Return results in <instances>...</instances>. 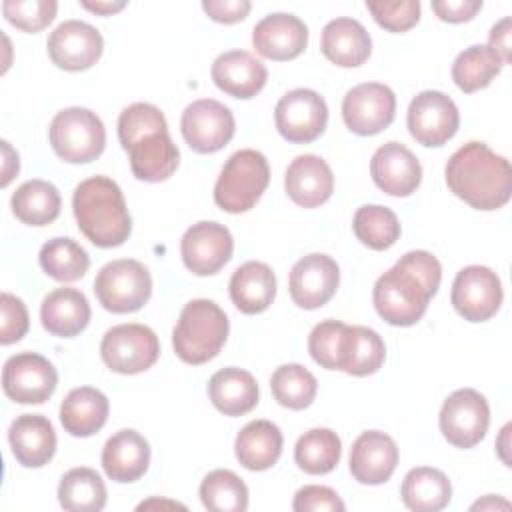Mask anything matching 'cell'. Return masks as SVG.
I'll return each instance as SVG.
<instances>
[{
	"label": "cell",
	"mask_w": 512,
	"mask_h": 512,
	"mask_svg": "<svg viewBox=\"0 0 512 512\" xmlns=\"http://www.w3.org/2000/svg\"><path fill=\"white\" fill-rule=\"evenodd\" d=\"M446 184L476 210H498L512 196V166L484 142L460 146L446 162Z\"/></svg>",
	"instance_id": "cell-1"
},
{
	"label": "cell",
	"mask_w": 512,
	"mask_h": 512,
	"mask_svg": "<svg viewBox=\"0 0 512 512\" xmlns=\"http://www.w3.org/2000/svg\"><path fill=\"white\" fill-rule=\"evenodd\" d=\"M80 232L98 248H114L128 240L132 220L120 186L108 176L82 180L72 196Z\"/></svg>",
	"instance_id": "cell-2"
},
{
	"label": "cell",
	"mask_w": 512,
	"mask_h": 512,
	"mask_svg": "<svg viewBox=\"0 0 512 512\" xmlns=\"http://www.w3.org/2000/svg\"><path fill=\"white\" fill-rule=\"evenodd\" d=\"M228 330V316L216 302L206 298L190 300L184 304L172 332L174 352L186 364H204L218 356Z\"/></svg>",
	"instance_id": "cell-3"
},
{
	"label": "cell",
	"mask_w": 512,
	"mask_h": 512,
	"mask_svg": "<svg viewBox=\"0 0 512 512\" xmlns=\"http://www.w3.org/2000/svg\"><path fill=\"white\" fill-rule=\"evenodd\" d=\"M270 182V166L262 152L244 148L234 152L220 170L214 186V202L230 214L248 212Z\"/></svg>",
	"instance_id": "cell-4"
},
{
	"label": "cell",
	"mask_w": 512,
	"mask_h": 512,
	"mask_svg": "<svg viewBox=\"0 0 512 512\" xmlns=\"http://www.w3.org/2000/svg\"><path fill=\"white\" fill-rule=\"evenodd\" d=\"M48 138L56 156L70 164L92 162L106 146V130L100 116L82 106L60 110L50 122Z\"/></svg>",
	"instance_id": "cell-5"
},
{
	"label": "cell",
	"mask_w": 512,
	"mask_h": 512,
	"mask_svg": "<svg viewBox=\"0 0 512 512\" xmlns=\"http://www.w3.org/2000/svg\"><path fill=\"white\" fill-rule=\"evenodd\" d=\"M424 284L406 268L394 264L374 284L372 302L378 316L392 326L416 324L430 302Z\"/></svg>",
	"instance_id": "cell-6"
},
{
	"label": "cell",
	"mask_w": 512,
	"mask_h": 512,
	"mask_svg": "<svg viewBox=\"0 0 512 512\" xmlns=\"http://www.w3.org/2000/svg\"><path fill=\"white\" fill-rule=\"evenodd\" d=\"M94 292L108 312H136L152 294V276L142 262L118 258L100 268L94 280Z\"/></svg>",
	"instance_id": "cell-7"
},
{
	"label": "cell",
	"mask_w": 512,
	"mask_h": 512,
	"mask_svg": "<svg viewBox=\"0 0 512 512\" xmlns=\"http://www.w3.org/2000/svg\"><path fill=\"white\" fill-rule=\"evenodd\" d=\"M100 356L112 372L140 374L156 364L160 342L154 330L144 324H118L104 334Z\"/></svg>",
	"instance_id": "cell-8"
},
{
	"label": "cell",
	"mask_w": 512,
	"mask_h": 512,
	"mask_svg": "<svg viewBox=\"0 0 512 512\" xmlns=\"http://www.w3.org/2000/svg\"><path fill=\"white\" fill-rule=\"evenodd\" d=\"M438 420L444 438L452 446L472 448L488 432L490 406L478 390L460 388L444 400Z\"/></svg>",
	"instance_id": "cell-9"
},
{
	"label": "cell",
	"mask_w": 512,
	"mask_h": 512,
	"mask_svg": "<svg viewBox=\"0 0 512 512\" xmlns=\"http://www.w3.org/2000/svg\"><path fill=\"white\" fill-rule=\"evenodd\" d=\"M410 136L428 148L444 146L460 126V114L450 96L440 90H422L408 106Z\"/></svg>",
	"instance_id": "cell-10"
},
{
	"label": "cell",
	"mask_w": 512,
	"mask_h": 512,
	"mask_svg": "<svg viewBox=\"0 0 512 512\" xmlns=\"http://www.w3.org/2000/svg\"><path fill=\"white\" fill-rule=\"evenodd\" d=\"M180 130L186 144L198 154L222 150L234 136L236 120L228 106L212 98H200L188 104L180 118Z\"/></svg>",
	"instance_id": "cell-11"
},
{
	"label": "cell",
	"mask_w": 512,
	"mask_h": 512,
	"mask_svg": "<svg viewBox=\"0 0 512 512\" xmlns=\"http://www.w3.org/2000/svg\"><path fill=\"white\" fill-rule=\"evenodd\" d=\"M274 122L284 140L292 144L314 142L328 124L326 100L310 88H294L278 100Z\"/></svg>",
	"instance_id": "cell-12"
},
{
	"label": "cell",
	"mask_w": 512,
	"mask_h": 512,
	"mask_svg": "<svg viewBox=\"0 0 512 512\" xmlns=\"http://www.w3.org/2000/svg\"><path fill=\"white\" fill-rule=\"evenodd\" d=\"M58 384V372L48 358L36 352L10 356L2 368V390L18 404L46 402Z\"/></svg>",
	"instance_id": "cell-13"
},
{
	"label": "cell",
	"mask_w": 512,
	"mask_h": 512,
	"mask_svg": "<svg viewBox=\"0 0 512 512\" xmlns=\"http://www.w3.org/2000/svg\"><path fill=\"white\" fill-rule=\"evenodd\" d=\"M502 284L498 274L480 264L462 268L452 284V306L468 322L490 320L502 304Z\"/></svg>",
	"instance_id": "cell-14"
},
{
	"label": "cell",
	"mask_w": 512,
	"mask_h": 512,
	"mask_svg": "<svg viewBox=\"0 0 512 512\" xmlns=\"http://www.w3.org/2000/svg\"><path fill=\"white\" fill-rule=\"evenodd\" d=\"M396 114L392 88L380 82H362L350 88L342 100V118L350 132L374 136L386 130Z\"/></svg>",
	"instance_id": "cell-15"
},
{
	"label": "cell",
	"mask_w": 512,
	"mask_h": 512,
	"mask_svg": "<svg viewBox=\"0 0 512 512\" xmlns=\"http://www.w3.org/2000/svg\"><path fill=\"white\" fill-rule=\"evenodd\" d=\"M232 252L234 240L230 230L214 220L192 224L180 240L182 262L196 276L216 274L232 258Z\"/></svg>",
	"instance_id": "cell-16"
},
{
	"label": "cell",
	"mask_w": 512,
	"mask_h": 512,
	"mask_svg": "<svg viewBox=\"0 0 512 512\" xmlns=\"http://www.w3.org/2000/svg\"><path fill=\"white\" fill-rule=\"evenodd\" d=\"M52 64L68 72H80L94 66L104 50L102 34L88 22L64 20L46 42Z\"/></svg>",
	"instance_id": "cell-17"
},
{
	"label": "cell",
	"mask_w": 512,
	"mask_h": 512,
	"mask_svg": "<svg viewBox=\"0 0 512 512\" xmlns=\"http://www.w3.org/2000/svg\"><path fill=\"white\" fill-rule=\"evenodd\" d=\"M340 268L328 254L312 252L302 256L290 270L288 290L296 306L316 310L324 306L338 290Z\"/></svg>",
	"instance_id": "cell-18"
},
{
	"label": "cell",
	"mask_w": 512,
	"mask_h": 512,
	"mask_svg": "<svg viewBox=\"0 0 512 512\" xmlns=\"http://www.w3.org/2000/svg\"><path fill=\"white\" fill-rule=\"evenodd\" d=\"M370 176L374 184L396 198L410 196L422 182V166L418 158L400 142L382 144L370 160Z\"/></svg>",
	"instance_id": "cell-19"
},
{
	"label": "cell",
	"mask_w": 512,
	"mask_h": 512,
	"mask_svg": "<svg viewBox=\"0 0 512 512\" xmlns=\"http://www.w3.org/2000/svg\"><path fill=\"white\" fill-rule=\"evenodd\" d=\"M252 44L256 52L268 60H292L304 52L308 44V28L294 14L274 12L254 26Z\"/></svg>",
	"instance_id": "cell-20"
},
{
	"label": "cell",
	"mask_w": 512,
	"mask_h": 512,
	"mask_svg": "<svg viewBox=\"0 0 512 512\" xmlns=\"http://www.w3.org/2000/svg\"><path fill=\"white\" fill-rule=\"evenodd\" d=\"M398 466V446L396 442L380 432H362L350 448V474L360 484L378 486L390 480Z\"/></svg>",
	"instance_id": "cell-21"
},
{
	"label": "cell",
	"mask_w": 512,
	"mask_h": 512,
	"mask_svg": "<svg viewBox=\"0 0 512 512\" xmlns=\"http://www.w3.org/2000/svg\"><path fill=\"white\" fill-rule=\"evenodd\" d=\"M214 84L238 100L254 98L268 80L266 66L246 50L222 52L212 64Z\"/></svg>",
	"instance_id": "cell-22"
},
{
	"label": "cell",
	"mask_w": 512,
	"mask_h": 512,
	"mask_svg": "<svg viewBox=\"0 0 512 512\" xmlns=\"http://www.w3.org/2000/svg\"><path fill=\"white\" fill-rule=\"evenodd\" d=\"M286 194L302 208H318L334 190V174L324 158L316 154L296 156L284 174Z\"/></svg>",
	"instance_id": "cell-23"
},
{
	"label": "cell",
	"mask_w": 512,
	"mask_h": 512,
	"mask_svg": "<svg viewBox=\"0 0 512 512\" xmlns=\"http://www.w3.org/2000/svg\"><path fill=\"white\" fill-rule=\"evenodd\" d=\"M8 442L18 464L42 468L56 452V432L42 414H22L8 428Z\"/></svg>",
	"instance_id": "cell-24"
},
{
	"label": "cell",
	"mask_w": 512,
	"mask_h": 512,
	"mask_svg": "<svg viewBox=\"0 0 512 512\" xmlns=\"http://www.w3.org/2000/svg\"><path fill=\"white\" fill-rule=\"evenodd\" d=\"M150 464L148 440L132 430L124 428L112 434L102 448V468L114 482L128 484L142 478Z\"/></svg>",
	"instance_id": "cell-25"
},
{
	"label": "cell",
	"mask_w": 512,
	"mask_h": 512,
	"mask_svg": "<svg viewBox=\"0 0 512 512\" xmlns=\"http://www.w3.org/2000/svg\"><path fill=\"white\" fill-rule=\"evenodd\" d=\"M320 50L332 64L340 68H356L368 60L372 40L358 20L342 16L324 26Z\"/></svg>",
	"instance_id": "cell-26"
},
{
	"label": "cell",
	"mask_w": 512,
	"mask_h": 512,
	"mask_svg": "<svg viewBox=\"0 0 512 512\" xmlns=\"http://www.w3.org/2000/svg\"><path fill=\"white\" fill-rule=\"evenodd\" d=\"M90 314L88 298L76 288H56L44 296L40 306L44 330L58 338L80 334L88 326Z\"/></svg>",
	"instance_id": "cell-27"
},
{
	"label": "cell",
	"mask_w": 512,
	"mask_h": 512,
	"mask_svg": "<svg viewBox=\"0 0 512 512\" xmlns=\"http://www.w3.org/2000/svg\"><path fill=\"white\" fill-rule=\"evenodd\" d=\"M228 290L232 304L242 314H260L276 296V276L268 264L248 260L234 270Z\"/></svg>",
	"instance_id": "cell-28"
},
{
	"label": "cell",
	"mask_w": 512,
	"mask_h": 512,
	"mask_svg": "<svg viewBox=\"0 0 512 512\" xmlns=\"http://www.w3.org/2000/svg\"><path fill=\"white\" fill-rule=\"evenodd\" d=\"M108 398L92 386L70 390L60 404V422L64 430L76 438L96 434L108 420Z\"/></svg>",
	"instance_id": "cell-29"
},
{
	"label": "cell",
	"mask_w": 512,
	"mask_h": 512,
	"mask_svg": "<svg viewBox=\"0 0 512 512\" xmlns=\"http://www.w3.org/2000/svg\"><path fill=\"white\" fill-rule=\"evenodd\" d=\"M208 396L214 408L224 416H242L256 408L258 384L248 370L228 366L212 374Z\"/></svg>",
	"instance_id": "cell-30"
},
{
	"label": "cell",
	"mask_w": 512,
	"mask_h": 512,
	"mask_svg": "<svg viewBox=\"0 0 512 512\" xmlns=\"http://www.w3.org/2000/svg\"><path fill=\"white\" fill-rule=\"evenodd\" d=\"M282 432L270 420H252L236 436L234 452L246 470L262 472L272 468L282 454Z\"/></svg>",
	"instance_id": "cell-31"
},
{
	"label": "cell",
	"mask_w": 512,
	"mask_h": 512,
	"mask_svg": "<svg viewBox=\"0 0 512 512\" xmlns=\"http://www.w3.org/2000/svg\"><path fill=\"white\" fill-rule=\"evenodd\" d=\"M132 174L144 182H162L170 178L180 160V152L168 132L150 134L128 150Z\"/></svg>",
	"instance_id": "cell-32"
},
{
	"label": "cell",
	"mask_w": 512,
	"mask_h": 512,
	"mask_svg": "<svg viewBox=\"0 0 512 512\" xmlns=\"http://www.w3.org/2000/svg\"><path fill=\"white\" fill-rule=\"evenodd\" d=\"M386 346L380 334L366 326H346L340 344V368L350 376H370L380 370Z\"/></svg>",
	"instance_id": "cell-33"
},
{
	"label": "cell",
	"mask_w": 512,
	"mask_h": 512,
	"mask_svg": "<svg viewBox=\"0 0 512 512\" xmlns=\"http://www.w3.org/2000/svg\"><path fill=\"white\" fill-rule=\"evenodd\" d=\"M400 496L404 506L414 512H438L448 506L452 484L442 470L416 466L404 476Z\"/></svg>",
	"instance_id": "cell-34"
},
{
	"label": "cell",
	"mask_w": 512,
	"mask_h": 512,
	"mask_svg": "<svg viewBox=\"0 0 512 512\" xmlns=\"http://www.w3.org/2000/svg\"><path fill=\"white\" fill-rule=\"evenodd\" d=\"M14 216L28 226H46L60 214L62 198L58 188L48 180H26L10 198Z\"/></svg>",
	"instance_id": "cell-35"
},
{
	"label": "cell",
	"mask_w": 512,
	"mask_h": 512,
	"mask_svg": "<svg viewBox=\"0 0 512 512\" xmlns=\"http://www.w3.org/2000/svg\"><path fill=\"white\" fill-rule=\"evenodd\" d=\"M106 484L92 468L68 470L58 484V502L68 512H100L106 506Z\"/></svg>",
	"instance_id": "cell-36"
},
{
	"label": "cell",
	"mask_w": 512,
	"mask_h": 512,
	"mask_svg": "<svg viewBox=\"0 0 512 512\" xmlns=\"http://www.w3.org/2000/svg\"><path fill=\"white\" fill-rule=\"evenodd\" d=\"M502 66L504 60L496 50L488 44H474L456 56L452 64V80L462 92L472 94L486 88L500 74Z\"/></svg>",
	"instance_id": "cell-37"
},
{
	"label": "cell",
	"mask_w": 512,
	"mask_h": 512,
	"mask_svg": "<svg viewBox=\"0 0 512 512\" xmlns=\"http://www.w3.org/2000/svg\"><path fill=\"white\" fill-rule=\"evenodd\" d=\"M342 456V442L330 428H312L304 432L294 446V462L312 476L332 472Z\"/></svg>",
	"instance_id": "cell-38"
},
{
	"label": "cell",
	"mask_w": 512,
	"mask_h": 512,
	"mask_svg": "<svg viewBox=\"0 0 512 512\" xmlns=\"http://www.w3.org/2000/svg\"><path fill=\"white\" fill-rule=\"evenodd\" d=\"M38 262L42 270L58 282H76L90 268L88 252L72 238H52L42 244Z\"/></svg>",
	"instance_id": "cell-39"
},
{
	"label": "cell",
	"mask_w": 512,
	"mask_h": 512,
	"mask_svg": "<svg viewBox=\"0 0 512 512\" xmlns=\"http://www.w3.org/2000/svg\"><path fill=\"white\" fill-rule=\"evenodd\" d=\"M270 390L274 400L290 410L308 408L318 392L314 374L302 364H282L270 378Z\"/></svg>",
	"instance_id": "cell-40"
},
{
	"label": "cell",
	"mask_w": 512,
	"mask_h": 512,
	"mask_svg": "<svg viewBox=\"0 0 512 512\" xmlns=\"http://www.w3.org/2000/svg\"><path fill=\"white\" fill-rule=\"evenodd\" d=\"M200 500L212 512H244L248 508V488L238 474L218 468L204 476Z\"/></svg>",
	"instance_id": "cell-41"
},
{
	"label": "cell",
	"mask_w": 512,
	"mask_h": 512,
	"mask_svg": "<svg viewBox=\"0 0 512 512\" xmlns=\"http://www.w3.org/2000/svg\"><path fill=\"white\" fill-rule=\"evenodd\" d=\"M356 238L372 250H388L400 238V222L396 214L380 204L360 206L352 220Z\"/></svg>",
	"instance_id": "cell-42"
},
{
	"label": "cell",
	"mask_w": 512,
	"mask_h": 512,
	"mask_svg": "<svg viewBox=\"0 0 512 512\" xmlns=\"http://www.w3.org/2000/svg\"><path fill=\"white\" fill-rule=\"evenodd\" d=\"M160 132H168V124L158 106L148 102H134L120 112L118 138L126 152L144 136Z\"/></svg>",
	"instance_id": "cell-43"
},
{
	"label": "cell",
	"mask_w": 512,
	"mask_h": 512,
	"mask_svg": "<svg viewBox=\"0 0 512 512\" xmlns=\"http://www.w3.org/2000/svg\"><path fill=\"white\" fill-rule=\"evenodd\" d=\"M58 10L54 0H4L2 12L4 18L22 32H40L46 28Z\"/></svg>",
	"instance_id": "cell-44"
},
{
	"label": "cell",
	"mask_w": 512,
	"mask_h": 512,
	"mask_svg": "<svg viewBox=\"0 0 512 512\" xmlns=\"http://www.w3.org/2000/svg\"><path fill=\"white\" fill-rule=\"evenodd\" d=\"M346 324L340 320L318 322L308 336V352L316 364L326 370L340 368V344Z\"/></svg>",
	"instance_id": "cell-45"
},
{
	"label": "cell",
	"mask_w": 512,
	"mask_h": 512,
	"mask_svg": "<svg viewBox=\"0 0 512 512\" xmlns=\"http://www.w3.org/2000/svg\"><path fill=\"white\" fill-rule=\"evenodd\" d=\"M368 12L388 32H406L420 20V2L418 0H368Z\"/></svg>",
	"instance_id": "cell-46"
},
{
	"label": "cell",
	"mask_w": 512,
	"mask_h": 512,
	"mask_svg": "<svg viewBox=\"0 0 512 512\" xmlns=\"http://www.w3.org/2000/svg\"><path fill=\"white\" fill-rule=\"evenodd\" d=\"M0 310H2L0 344L8 346V344L18 342L28 332V324H30L28 310H26V304L10 292H2Z\"/></svg>",
	"instance_id": "cell-47"
},
{
	"label": "cell",
	"mask_w": 512,
	"mask_h": 512,
	"mask_svg": "<svg viewBox=\"0 0 512 512\" xmlns=\"http://www.w3.org/2000/svg\"><path fill=\"white\" fill-rule=\"evenodd\" d=\"M398 266L406 268L408 272H412L428 290L430 296H434L438 292L440 280H442V266L438 262V258L426 250H410L404 256H400V260L396 262Z\"/></svg>",
	"instance_id": "cell-48"
},
{
	"label": "cell",
	"mask_w": 512,
	"mask_h": 512,
	"mask_svg": "<svg viewBox=\"0 0 512 512\" xmlns=\"http://www.w3.org/2000/svg\"><path fill=\"white\" fill-rule=\"evenodd\" d=\"M292 508L296 512H342L346 506L336 490L328 486L308 484L294 494Z\"/></svg>",
	"instance_id": "cell-49"
},
{
	"label": "cell",
	"mask_w": 512,
	"mask_h": 512,
	"mask_svg": "<svg viewBox=\"0 0 512 512\" xmlns=\"http://www.w3.org/2000/svg\"><path fill=\"white\" fill-rule=\"evenodd\" d=\"M252 4L248 0H204L202 10L220 24H236L244 20Z\"/></svg>",
	"instance_id": "cell-50"
},
{
	"label": "cell",
	"mask_w": 512,
	"mask_h": 512,
	"mask_svg": "<svg viewBox=\"0 0 512 512\" xmlns=\"http://www.w3.org/2000/svg\"><path fill=\"white\" fill-rule=\"evenodd\" d=\"M482 8V0H434L432 10L442 22H468Z\"/></svg>",
	"instance_id": "cell-51"
},
{
	"label": "cell",
	"mask_w": 512,
	"mask_h": 512,
	"mask_svg": "<svg viewBox=\"0 0 512 512\" xmlns=\"http://www.w3.org/2000/svg\"><path fill=\"white\" fill-rule=\"evenodd\" d=\"M490 48L500 54L504 64H510V18L504 16L500 22H496L490 30Z\"/></svg>",
	"instance_id": "cell-52"
},
{
	"label": "cell",
	"mask_w": 512,
	"mask_h": 512,
	"mask_svg": "<svg viewBox=\"0 0 512 512\" xmlns=\"http://www.w3.org/2000/svg\"><path fill=\"white\" fill-rule=\"evenodd\" d=\"M2 154H4V164H2V186H8L10 180L18 174V154L12 150L10 142L2 140Z\"/></svg>",
	"instance_id": "cell-53"
},
{
	"label": "cell",
	"mask_w": 512,
	"mask_h": 512,
	"mask_svg": "<svg viewBox=\"0 0 512 512\" xmlns=\"http://www.w3.org/2000/svg\"><path fill=\"white\" fill-rule=\"evenodd\" d=\"M80 6H82V8H86V10H90V12H94V14L110 16V14L120 12V10L126 6V2H124V0H120V2H114V0H96V2L82 0V2H80Z\"/></svg>",
	"instance_id": "cell-54"
},
{
	"label": "cell",
	"mask_w": 512,
	"mask_h": 512,
	"mask_svg": "<svg viewBox=\"0 0 512 512\" xmlns=\"http://www.w3.org/2000/svg\"><path fill=\"white\" fill-rule=\"evenodd\" d=\"M496 508H504V510H508V508H510V504H508L506 500H502V498L486 496L484 500H478V502H474V504L470 506V510H496Z\"/></svg>",
	"instance_id": "cell-55"
},
{
	"label": "cell",
	"mask_w": 512,
	"mask_h": 512,
	"mask_svg": "<svg viewBox=\"0 0 512 512\" xmlns=\"http://www.w3.org/2000/svg\"><path fill=\"white\" fill-rule=\"evenodd\" d=\"M508 432H510V424H506V426L502 428L500 442H498V452H500V458H502V462H504L506 466H510V458H508V454H506V450H508Z\"/></svg>",
	"instance_id": "cell-56"
},
{
	"label": "cell",
	"mask_w": 512,
	"mask_h": 512,
	"mask_svg": "<svg viewBox=\"0 0 512 512\" xmlns=\"http://www.w3.org/2000/svg\"><path fill=\"white\" fill-rule=\"evenodd\" d=\"M154 506H168V508H184L182 504L178 502H164V500H158V498H152V500H146V502H140L138 504V510H146V508H154Z\"/></svg>",
	"instance_id": "cell-57"
}]
</instances>
